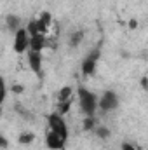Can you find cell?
Returning a JSON list of instances; mask_svg holds the SVG:
<instances>
[{"instance_id":"cell-10","label":"cell","mask_w":148,"mask_h":150,"mask_svg":"<svg viewBox=\"0 0 148 150\" xmlns=\"http://www.w3.org/2000/svg\"><path fill=\"white\" fill-rule=\"evenodd\" d=\"M5 28H7L11 33H16V32L21 28L19 18H18L16 14H7V18H5Z\"/></svg>"},{"instance_id":"cell-9","label":"cell","mask_w":148,"mask_h":150,"mask_svg":"<svg viewBox=\"0 0 148 150\" xmlns=\"http://www.w3.org/2000/svg\"><path fill=\"white\" fill-rule=\"evenodd\" d=\"M32 40H30V49L32 51H44V47L47 45V40H45V35L44 33H38V35H32Z\"/></svg>"},{"instance_id":"cell-5","label":"cell","mask_w":148,"mask_h":150,"mask_svg":"<svg viewBox=\"0 0 148 150\" xmlns=\"http://www.w3.org/2000/svg\"><path fill=\"white\" fill-rule=\"evenodd\" d=\"M47 124H49V129L51 131H56L63 136H68V126H66V120H65V115L58 112H52L47 117Z\"/></svg>"},{"instance_id":"cell-14","label":"cell","mask_w":148,"mask_h":150,"mask_svg":"<svg viewBox=\"0 0 148 150\" xmlns=\"http://www.w3.org/2000/svg\"><path fill=\"white\" fill-rule=\"evenodd\" d=\"M96 127H98V124H96L94 117H84V129L85 131H94Z\"/></svg>"},{"instance_id":"cell-19","label":"cell","mask_w":148,"mask_h":150,"mask_svg":"<svg viewBox=\"0 0 148 150\" xmlns=\"http://www.w3.org/2000/svg\"><path fill=\"white\" fill-rule=\"evenodd\" d=\"M129 25H131V28H136V26H138V23H136V21H131Z\"/></svg>"},{"instance_id":"cell-1","label":"cell","mask_w":148,"mask_h":150,"mask_svg":"<svg viewBox=\"0 0 148 150\" xmlns=\"http://www.w3.org/2000/svg\"><path fill=\"white\" fill-rule=\"evenodd\" d=\"M77 100H78L80 110H82V113L85 117H94L96 115L98 103H99V98L96 96V93L89 91L84 86H78V89H77Z\"/></svg>"},{"instance_id":"cell-16","label":"cell","mask_w":148,"mask_h":150,"mask_svg":"<svg viewBox=\"0 0 148 150\" xmlns=\"http://www.w3.org/2000/svg\"><path fill=\"white\" fill-rule=\"evenodd\" d=\"M122 150H140V149H136V147L131 145V143H122Z\"/></svg>"},{"instance_id":"cell-18","label":"cell","mask_w":148,"mask_h":150,"mask_svg":"<svg viewBox=\"0 0 148 150\" xmlns=\"http://www.w3.org/2000/svg\"><path fill=\"white\" fill-rule=\"evenodd\" d=\"M0 143H2V149H7V147H9V145H7V138H5V136H2V138H0Z\"/></svg>"},{"instance_id":"cell-11","label":"cell","mask_w":148,"mask_h":150,"mask_svg":"<svg viewBox=\"0 0 148 150\" xmlns=\"http://www.w3.org/2000/svg\"><path fill=\"white\" fill-rule=\"evenodd\" d=\"M84 37H85V32H84V30H75V32H72L70 37H68L70 47H78V45L84 42Z\"/></svg>"},{"instance_id":"cell-3","label":"cell","mask_w":148,"mask_h":150,"mask_svg":"<svg viewBox=\"0 0 148 150\" xmlns=\"http://www.w3.org/2000/svg\"><path fill=\"white\" fill-rule=\"evenodd\" d=\"M118 105H120V100H118V94L115 93V91H111V89H106L101 96H99V103H98V108L101 110V112L108 113V112H113V110H117L118 108Z\"/></svg>"},{"instance_id":"cell-8","label":"cell","mask_w":148,"mask_h":150,"mask_svg":"<svg viewBox=\"0 0 148 150\" xmlns=\"http://www.w3.org/2000/svg\"><path fill=\"white\" fill-rule=\"evenodd\" d=\"M72 96H73V87L72 86H63L59 91H58V94H56V105H59V103H72Z\"/></svg>"},{"instance_id":"cell-2","label":"cell","mask_w":148,"mask_h":150,"mask_svg":"<svg viewBox=\"0 0 148 150\" xmlns=\"http://www.w3.org/2000/svg\"><path fill=\"white\" fill-rule=\"evenodd\" d=\"M99 58H101V51H99L98 47L92 49V51L82 59V63H80V72H82V75L91 77V75L96 74V68H98V61H99Z\"/></svg>"},{"instance_id":"cell-12","label":"cell","mask_w":148,"mask_h":150,"mask_svg":"<svg viewBox=\"0 0 148 150\" xmlns=\"http://www.w3.org/2000/svg\"><path fill=\"white\" fill-rule=\"evenodd\" d=\"M33 140H35V134L30 133V131H23L19 134V138H18L19 145H30V143H33Z\"/></svg>"},{"instance_id":"cell-15","label":"cell","mask_w":148,"mask_h":150,"mask_svg":"<svg viewBox=\"0 0 148 150\" xmlns=\"http://www.w3.org/2000/svg\"><path fill=\"white\" fill-rule=\"evenodd\" d=\"M94 133H96L98 136H101V138H108V134H110L106 127H96V129H94Z\"/></svg>"},{"instance_id":"cell-17","label":"cell","mask_w":148,"mask_h":150,"mask_svg":"<svg viewBox=\"0 0 148 150\" xmlns=\"http://www.w3.org/2000/svg\"><path fill=\"white\" fill-rule=\"evenodd\" d=\"M12 91L14 93H23V86H18L16 84V86H12Z\"/></svg>"},{"instance_id":"cell-7","label":"cell","mask_w":148,"mask_h":150,"mask_svg":"<svg viewBox=\"0 0 148 150\" xmlns=\"http://www.w3.org/2000/svg\"><path fill=\"white\" fill-rule=\"evenodd\" d=\"M42 65H44V56L40 51H28V67L37 77H42Z\"/></svg>"},{"instance_id":"cell-6","label":"cell","mask_w":148,"mask_h":150,"mask_svg":"<svg viewBox=\"0 0 148 150\" xmlns=\"http://www.w3.org/2000/svg\"><path fill=\"white\" fill-rule=\"evenodd\" d=\"M66 140H68V136H63V134H59L56 131H51V129L45 134V145L51 150H63L65 145H66Z\"/></svg>"},{"instance_id":"cell-13","label":"cell","mask_w":148,"mask_h":150,"mask_svg":"<svg viewBox=\"0 0 148 150\" xmlns=\"http://www.w3.org/2000/svg\"><path fill=\"white\" fill-rule=\"evenodd\" d=\"M37 19L40 21V25H42V26L49 28V26H51V23H52V14H51V12H47V11H42Z\"/></svg>"},{"instance_id":"cell-4","label":"cell","mask_w":148,"mask_h":150,"mask_svg":"<svg viewBox=\"0 0 148 150\" xmlns=\"http://www.w3.org/2000/svg\"><path fill=\"white\" fill-rule=\"evenodd\" d=\"M30 33L26 28H19L16 33H14V40H12V49L14 52L18 54H23V52H28L30 51Z\"/></svg>"}]
</instances>
